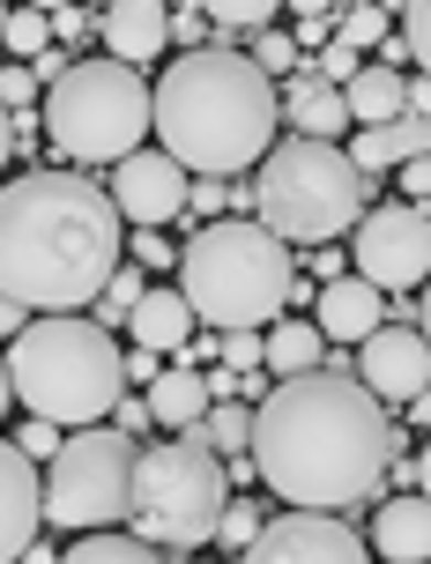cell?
<instances>
[{
  "mask_svg": "<svg viewBox=\"0 0 431 564\" xmlns=\"http://www.w3.org/2000/svg\"><path fill=\"white\" fill-rule=\"evenodd\" d=\"M246 468H254L290 512H335L365 506L387 468H395V423L349 371H305V379H276L268 401L254 409V438H246Z\"/></svg>",
  "mask_w": 431,
  "mask_h": 564,
  "instance_id": "obj_1",
  "label": "cell"
},
{
  "mask_svg": "<svg viewBox=\"0 0 431 564\" xmlns=\"http://www.w3.org/2000/svg\"><path fill=\"white\" fill-rule=\"evenodd\" d=\"M127 260V224L83 171H23L0 186V297L23 312H75Z\"/></svg>",
  "mask_w": 431,
  "mask_h": 564,
  "instance_id": "obj_2",
  "label": "cell"
},
{
  "mask_svg": "<svg viewBox=\"0 0 431 564\" xmlns=\"http://www.w3.org/2000/svg\"><path fill=\"white\" fill-rule=\"evenodd\" d=\"M276 83L238 45L179 53L172 75L149 89V134L186 178H238L276 149Z\"/></svg>",
  "mask_w": 431,
  "mask_h": 564,
  "instance_id": "obj_3",
  "label": "cell"
},
{
  "mask_svg": "<svg viewBox=\"0 0 431 564\" xmlns=\"http://www.w3.org/2000/svg\"><path fill=\"white\" fill-rule=\"evenodd\" d=\"M290 282H298V253L283 238H268L260 224H238V216L202 224L179 253V297L216 335L276 327V312L290 305Z\"/></svg>",
  "mask_w": 431,
  "mask_h": 564,
  "instance_id": "obj_4",
  "label": "cell"
},
{
  "mask_svg": "<svg viewBox=\"0 0 431 564\" xmlns=\"http://www.w3.org/2000/svg\"><path fill=\"white\" fill-rule=\"evenodd\" d=\"M0 365H8V394L37 423H105L127 394L112 335L97 319H75V312L23 319V335L8 341Z\"/></svg>",
  "mask_w": 431,
  "mask_h": 564,
  "instance_id": "obj_5",
  "label": "cell"
},
{
  "mask_svg": "<svg viewBox=\"0 0 431 564\" xmlns=\"http://www.w3.org/2000/svg\"><path fill=\"white\" fill-rule=\"evenodd\" d=\"M365 194H373V178H357L335 141H298V134L276 141L254 178L260 230L283 246H327V238L357 230Z\"/></svg>",
  "mask_w": 431,
  "mask_h": 564,
  "instance_id": "obj_6",
  "label": "cell"
},
{
  "mask_svg": "<svg viewBox=\"0 0 431 564\" xmlns=\"http://www.w3.org/2000/svg\"><path fill=\"white\" fill-rule=\"evenodd\" d=\"M230 506L224 460L194 438H164V446H134V490H127V535L149 550H202L216 542V520Z\"/></svg>",
  "mask_w": 431,
  "mask_h": 564,
  "instance_id": "obj_7",
  "label": "cell"
},
{
  "mask_svg": "<svg viewBox=\"0 0 431 564\" xmlns=\"http://www.w3.org/2000/svg\"><path fill=\"white\" fill-rule=\"evenodd\" d=\"M37 127L53 134L60 156L75 164H119L134 156L149 134V83L119 59H67V75L45 89V112Z\"/></svg>",
  "mask_w": 431,
  "mask_h": 564,
  "instance_id": "obj_8",
  "label": "cell"
},
{
  "mask_svg": "<svg viewBox=\"0 0 431 564\" xmlns=\"http://www.w3.org/2000/svg\"><path fill=\"white\" fill-rule=\"evenodd\" d=\"M127 490H134V438H119V431H75V438H60L53 468L37 476V512L53 528L105 535V528L127 520Z\"/></svg>",
  "mask_w": 431,
  "mask_h": 564,
  "instance_id": "obj_9",
  "label": "cell"
},
{
  "mask_svg": "<svg viewBox=\"0 0 431 564\" xmlns=\"http://www.w3.org/2000/svg\"><path fill=\"white\" fill-rule=\"evenodd\" d=\"M349 275L373 282L379 297L395 290V297H409V290H424L431 275V224L424 208H409V200H387V208H365L357 216V238H349Z\"/></svg>",
  "mask_w": 431,
  "mask_h": 564,
  "instance_id": "obj_10",
  "label": "cell"
},
{
  "mask_svg": "<svg viewBox=\"0 0 431 564\" xmlns=\"http://www.w3.org/2000/svg\"><path fill=\"white\" fill-rule=\"evenodd\" d=\"M246 564H373V550L335 512H276L246 542Z\"/></svg>",
  "mask_w": 431,
  "mask_h": 564,
  "instance_id": "obj_11",
  "label": "cell"
},
{
  "mask_svg": "<svg viewBox=\"0 0 431 564\" xmlns=\"http://www.w3.org/2000/svg\"><path fill=\"white\" fill-rule=\"evenodd\" d=\"M186 171L164 156V149H134V156H119L112 164V186H105V200H112V216L119 224H134V230H164L186 216Z\"/></svg>",
  "mask_w": 431,
  "mask_h": 564,
  "instance_id": "obj_12",
  "label": "cell"
},
{
  "mask_svg": "<svg viewBox=\"0 0 431 564\" xmlns=\"http://www.w3.org/2000/svg\"><path fill=\"white\" fill-rule=\"evenodd\" d=\"M349 379H357L373 401H424V387H431L424 327H409V319L373 327V335L357 341V371H349Z\"/></svg>",
  "mask_w": 431,
  "mask_h": 564,
  "instance_id": "obj_13",
  "label": "cell"
},
{
  "mask_svg": "<svg viewBox=\"0 0 431 564\" xmlns=\"http://www.w3.org/2000/svg\"><path fill=\"white\" fill-rule=\"evenodd\" d=\"M89 30L105 37V59L119 67H142L172 45V8H157V0H119V8H97Z\"/></svg>",
  "mask_w": 431,
  "mask_h": 564,
  "instance_id": "obj_14",
  "label": "cell"
},
{
  "mask_svg": "<svg viewBox=\"0 0 431 564\" xmlns=\"http://www.w3.org/2000/svg\"><path fill=\"white\" fill-rule=\"evenodd\" d=\"M313 335L327 341V349H335V341H365L373 335V327H387V297H379L373 282H357V275H335V282H320L313 290Z\"/></svg>",
  "mask_w": 431,
  "mask_h": 564,
  "instance_id": "obj_15",
  "label": "cell"
},
{
  "mask_svg": "<svg viewBox=\"0 0 431 564\" xmlns=\"http://www.w3.org/2000/svg\"><path fill=\"white\" fill-rule=\"evenodd\" d=\"M45 512H37V468L0 438V564H15L37 542Z\"/></svg>",
  "mask_w": 431,
  "mask_h": 564,
  "instance_id": "obj_16",
  "label": "cell"
},
{
  "mask_svg": "<svg viewBox=\"0 0 431 564\" xmlns=\"http://www.w3.org/2000/svg\"><path fill=\"white\" fill-rule=\"evenodd\" d=\"M127 327H134V349H149V357H179V349L194 341V312H186V297H179V290L149 282L142 305L127 312Z\"/></svg>",
  "mask_w": 431,
  "mask_h": 564,
  "instance_id": "obj_17",
  "label": "cell"
},
{
  "mask_svg": "<svg viewBox=\"0 0 431 564\" xmlns=\"http://www.w3.org/2000/svg\"><path fill=\"white\" fill-rule=\"evenodd\" d=\"M365 550L373 557H387V564H424V550H431V512H424V498L409 490V498H387L379 506V520H373V535H365Z\"/></svg>",
  "mask_w": 431,
  "mask_h": 564,
  "instance_id": "obj_18",
  "label": "cell"
},
{
  "mask_svg": "<svg viewBox=\"0 0 431 564\" xmlns=\"http://www.w3.org/2000/svg\"><path fill=\"white\" fill-rule=\"evenodd\" d=\"M276 112H290V134H298V141H335V134L349 127L343 89H327V83L313 75V67H298L290 97H276Z\"/></svg>",
  "mask_w": 431,
  "mask_h": 564,
  "instance_id": "obj_19",
  "label": "cell"
},
{
  "mask_svg": "<svg viewBox=\"0 0 431 564\" xmlns=\"http://www.w3.org/2000/svg\"><path fill=\"white\" fill-rule=\"evenodd\" d=\"M431 149V134H424V119H387V127H365V134H349V171L357 178H373V171H387V164H409V156H424Z\"/></svg>",
  "mask_w": 431,
  "mask_h": 564,
  "instance_id": "obj_20",
  "label": "cell"
},
{
  "mask_svg": "<svg viewBox=\"0 0 431 564\" xmlns=\"http://www.w3.org/2000/svg\"><path fill=\"white\" fill-rule=\"evenodd\" d=\"M149 423H172V431H194V423L208 416V379L194 365H179V371H157L149 379V394H142Z\"/></svg>",
  "mask_w": 431,
  "mask_h": 564,
  "instance_id": "obj_21",
  "label": "cell"
},
{
  "mask_svg": "<svg viewBox=\"0 0 431 564\" xmlns=\"http://www.w3.org/2000/svg\"><path fill=\"white\" fill-rule=\"evenodd\" d=\"M320 357H327V341L313 335V319H276V327L260 335V371L305 379V371H320Z\"/></svg>",
  "mask_w": 431,
  "mask_h": 564,
  "instance_id": "obj_22",
  "label": "cell"
},
{
  "mask_svg": "<svg viewBox=\"0 0 431 564\" xmlns=\"http://www.w3.org/2000/svg\"><path fill=\"white\" fill-rule=\"evenodd\" d=\"M343 112L365 119V127L402 119V75H387V67H357V75L343 83Z\"/></svg>",
  "mask_w": 431,
  "mask_h": 564,
  "instance_id": "obj_23",
  "label": "cell"
},
{
  "mask_svg": "<svg viewBox=\"0 0 431 564\" xmlns=\"http://www.w3.org/2000/svg\"><path fill=\"white\" fill-rule=\"evenodd\" d=\"M194 446L208 453H230V460H246V438H254V409H238V401H208V416L186 431Z\"/></svg>",
  "mask_w": 431,
  "mask_h": 564,
  "instance_id": "obj_24",
  "label": "cell"
},
{
  "mask_svg": "<svg viewBox=\"0 0 431 564\" xmlns=\"http://www.w3.org/2000/svg\"><path fill=\"white\" fill-rule=\"evenodd\" d=\"M60 564H164V550L134 542L127 528H105V535H83L75 550H60Z\"/></svg>",
  "mask_w": 431,
  "mask_h": 564,
  "instance_id": "obj_25",
  "label": "cell"
},
{
  "mask_svg": "<svg viewBox=\"0 0 431 564\" xmlns=\"http://www.w3.org/2000/svg\"><path fill=\"white\" fill-rule=\"evenodd\" d=\"M0 45L15 53V67H30V59L53 45V23H45V8H8V23H0Z\"/></svg>",
  "mask_w": 431,
  "mask_h": 564,
  "instance_id": "obj_26",
  "label": "cell"
},
{
  "mask_svg": "<svg viewBox=\"0 0 431 564\" xmlns=\"http://www.w3.org/2000/svg\"><path fill=\"white\" fill-rule=\"evenodd\" d=\"M208 15V30H216V45H230V37H238V30H276V15H283V8H268V0H230V8H202Z\"/></svg>",
  "mask_w": 431,
  "mask_h": 564,
  "instance_id": "obj_27",
  "label": "cell"
},
{
  "mask_svg": "<svg viewBox=\"0 0 431 564\" xmlns=\"http://www.w3.org/2000/svg\"><path fill=\"white\" fill-rule=\"evenodd\" d=\"M387 30H395V8H335V45H387Z\"/></svg>",
  "mask_w": 431,
  "mask_h": 564,
  "instance_id": "obj_28",
  "label": "cell"
},
{
  "mask_svg": "<svg viewBox=\"0 0 431 564\" xmlns=\"http://www.w3.org/2000/svg\"><path fill=\"white\" fill-rule=\"evenodd\" d=\"M142 268H119L112 282H105V290H97V327H105V335H112V319H127V312L142 305Z\"/></svg>",
  "mask_w": 431,
  "mask_h": 564,
  "instance_id": "obj_29",
  "label": "cell"
},
{
  "mask_svg": "<svg viewBox=\"0 0 431 564\" xmlns=\"http://www.w3.org/2000/svg\"><path fill=\"white\" fill-rule=\"evenodd\" d=\"M238 200H254V194H238L230 178H194V186H186V216H208V224H224V208H238Z\"/></svg>",
  "mask_w": 431,
  "mask_h": 564,
  "instance_id": "obj_30",
  "label": "cell"
},
{
  "mask_svg": "<svg viewBox=\"0 0 431 564\" xmlns=\"http://www.w3.org/2000/svg\"><path fill=\"white\" fill-rule=\"evenodd\" d=\"M260 67V75H268V83H276V75H298V45H290V30H260L254 37V53H246Z\"/></svg>",
  "mask_w": 431,
  "mask_h": 564,
  "instance_id": "obj_31",
  "label": "cell"
},
{
  "mask_svg": "<svg viewBox=\"0 0 431 564\" xmlns=\"http://www.w3.org/2000/svg\"><path fill=\"white\" fill-rule=\"evenodd\" d=\"M8 446H15V453L30 460V468H37V460H53V453H60V431H53V423H37V416H30V423H23V438H8Z\"/></svg>",
  "mask_w": 431,
  "mask_h": 564,
  "instance_id": "obj_32",
  "label": "cell"
},
{
  "mask_svg": "<svg viewBox=\"0 0 431 564\" xmlns=\"http://www.w3.org/2000/svg\"><path fill=\"white\" fill-rule=\"evenodd\" d=\"M30 97H37V75L30 67H0V112H30Z\"/></svg>",
  "mask_w": 431,
  "mask_h": 564,
  "instance_id": "obj_33",
  "label": "cell"
},
{
  "mask_svg": "<svg viewBox=\"0 0 431 564\" xmlns=\"http://www.w3.org/2000/svg\"><path fill=\"white\" fill-rule=\"evenodd\" d=\"M395 15H402V30H395V45H402L409 59H424V45H431V8H395Z\"/></svg>",
  "mask_w": 431,
  "mask_h": 564,
  "instance_id": "obj_34",
  "label": "cell"
},
{
  "mask_svg": "<svg viewBox=\"0 0 431 564\" xmlns=\"http://www.w3.org/2000/svg\"><path fill=\"white\" fill-rule=\"evenodd\" d=\"M313 75H320V83H327V89H343L349 75H357V53H349V45H335V37H327V53H320V67H313Z\"/></svg>",
  "mask_w": 431,
  "mask_h": 564,
  "instance_id": "obj_35",
  "label": "cell"
},
{
  "mask_svg": "<svg viewBox=\"0 0 431 564\" xmlns=\"http://www.w3.org/2000/svg\"><path fill=\"white\" fill-rule=\"evenodd\" d=\"M260 535V512L254 506H224V520H216V542H254Z\"/></svg>",
  "mask_w": 431,
  "mask_h": 564,
  "instance_id": "obj_36",
  "label": "cell"
},
{
  "mask_svg": "<svg viewBox=\"0 0 431 564\" xmlns=\"http://www.w3.org/2000/svg\"><path fill=\"white\" fill-rule=\"evenodd\" d=\"M335 37V8H298V37L290 45H327Z\"/></svg>",
  "mask_w": 431,
  "mask_h": 564,
  "instance_id": "obj_37",
  "label": "cell"
},
{
  "mask_svg": "<svg viewBox=\"0 0 431 564\" xmlns=\"http://www.w3.org/2000/svg\"><path fill=\"white\" fill-rule=\"evenodd\" d=\"M127 253H134V268H172V238H164V230H134Z\"/></svg>",
  "mask_w": 431,
  "mask_h": 564,
  "instance_id": "obj_38",
  "label": "cell"
},
{
  "mask_svg": "<svg viewBox=\"0 0 431 564\" xmlns=\"http://www.w3.org/2000/svg\"><path fill=\"white\" fill-rule=\"evenodd\" d=\"M224 371H260V335H224Z\"/></svg>",
  "mask_w": 431,
  "mask_h": 564,
  "instance_id": "obj_39",
  "label": "cell"
},
{
  "mask_svg": "<svg viewBox=\"0 0 431 564\" xmlns=\"http://www.w3.org/2000/svg\"><path fill=\"white\" fill-rule=\"evenodd\" d=\"M89 15H97V8H45V23H53V37H60V45L89 37Z\"/></svg>",
  "mask_w": 431,
  "mask_h": 564,
  "instance_id": "obj_40",
  "label": "cell"
},
{
  "mask_svg": "<svg viewBox=\"0 0 431 564\" xmlns=\"http://www.w3.org/2000/svg\"><path fill=\"white\" fill-rule=\"evenodd\" d=\"M172 37H186V53H202L208 45V15L202 8H172Z\"/></svg>",
  "mask_w": 431,
  "mask_h": 564,
  "instance_id": "obj_41",
  "label": "cell"
},
{
  "mask_svg": "<svg viewBox=\"0 0 431 564\" xmlns=\"http://www.w3.org/2000/svg\"><path fill=\"white\" fill-rule=\"evenodd\" d=\"M424 186H431V164H424V156H409V164H402V194H409V208H424Z\"/></svg>",
  "mask_w": 431,
  "mask_h": 564,
  "instance_id": "obj_42",
  "label": "cell"
},
{
  "mask_svg": "<svg viewBox=\"0 0 431 564\" xmlns=\"http://www.w3.org/2000/svg\"><path fill=\"white\" fill-rule=\"evenodd\" d=\"M112 423H119V438H134V431H149V409H142V401H127V394H119Z\"/></svg>",
  "mask_w": 431,
  "mask_h": 564,
  "instance_id": "obj_43",
  "label": "cell"
},
{
  "mask_svg": "<svg viewBox=\"0 0 431 564\" xmlns=\"http://www.w3.org/2000/svg\"><path fill=\"white\" fill-rule=\"evenodd\" d=\"M164 371V357H149V349H134V357H119V379H157Z\"/></svg>",
  "mask_w": 431,
  "mask_h": 564,
  "instance_id": "obj_44",
  "label": "cell"
},
{
  "mask_svg": "<svg viewBox=\"0 0 431 564\" xmlns=\"http://www.w3.org/2000/svg\"><path fill=\"white\" fill-rule=\"evenodd\" d=\"M305 268H313V282H335V275H349V268H343V253H305Z\"/></svg>",
  "mask_w": 431,
  "mask_h": 564,
  "instance_id": "obj_45",
  "label": "cell"
},
{
  "mask_svg": "<svg viewBox=\"0 0 431 564\" xmlns=\"http://www.w3.org/2000/svg\"><path fill=\"white\" fill-rule=\"evenodd\" d=\"M23 335V305H8V297H0V341H15Z\"/></svg>",
  "mask_w": 431,
  "mask_h": 564,
  "instance_id": "obj_46",
  "label": "cell"
},
{
  "mask_svg": "<svg viewBox=\"0 0 431 564\" xmlns=\"http://www.w3.org/2000/svg\"><path fill=\"white\" fill-rule=\"evenodd\" d=\"M15 564H60V557H53V550H45V542H30V550H23V557H15Z\"/></svg>",
  "mask_w": 431,
  "mask_h": 564,
  "instance_id": "obj_47",
  "label": "cell"
},
{
  "mask_svg": "<svg viewBox=\"0 0 431 564\" xmlns=\"http://www.w3.org/2000/svg\"><path fill=\"white\" fill-rule=\"evenodd\" d=\"M15 156V134H8V112H0V164Z\"/></svg>",
  "mask_w": 431,
  "mask_h": 564,
  "instance_id": "obj_48",
  "label": "cell"
},
{
  "mask_svg": "<svg viewBox=\"0 0 431 564\" xmlns=\"http://www.w3.org/2000/svg\"><path fill=\"white\" fill-rule=\"evenodd\" d=\"M8 401H15V394H8V365H0V416H8Z\"/></svg>",
  "mask_w": 431,
  "mask_h": 564,
  "instance_id": "obj_49",
  "label": "cell"
},
{
  "mask_svg": "<svg viewBox=\"0 0 431 564\" xmlns=\"http://www.w3.org/2000/svg\"><path fill=\"white\" fill-rule=\"evenodd\" d=\"M0 23H8V8H0Z\"/></svg>",
  "mask_w": 431,
  "mask_h": 564,
  "instance_id": "obj_50",
  "label": "cell"
},
{
  "mask_svg": "<svg viewBox=\"0 0 431 564\" xmlns=\"http://www.w3.org/2000/svg\"><path fill=\"white\" fill-rule=\"evenodd\" d=\"M194 564H208V557H194Z\"/></svg>",
  "mask_w": 431,
  "mask_h": 564,
  "instance_id": "obj_51",
  "label": "cell"
}]
</instances>
